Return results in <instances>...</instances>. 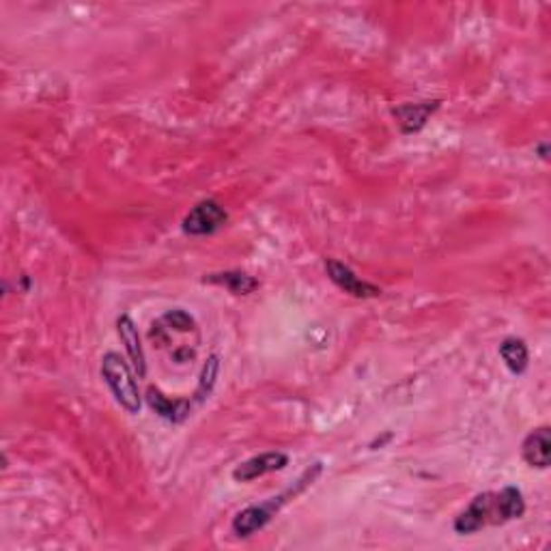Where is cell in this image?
<instances>
[{"mask_svg":"<svg viewBox=\"0 0 551 551\" xmlns=\"http://www.w3.org/2000/svg\"><path fill=\"white\" fill-rule=\"evenodd\" d=\"M147 401L158 416H162L170 422L183 420V418L189 413V407H192L189 405V401H170L169 396H164L158 388H153V386L147 390Z\"/></svg>","mask_w":551,"mask_h":551,"instance_id":"obj_10","label":"cell"},{"mask_svg":"<svg viewBox=\"0 0 551 551\" xmlns=\"http://www.w3.org/2000/svg\"><path fill=\"white\" fill-rule=\"evenodd\" d=\"M499 355H502L504 364L508 366L510 372H515V375L526 372L530 353H527L526 343L521 338H507V341L499 344Z\"/></svg>","mask_w":551,"mask_h":551,"instance_id":"obj_12","label":"cell"},{"mask_svg":"<svg viewBox=\"0 0 551 551\" xmlns=\"http://www.w3.org/2000/svg\"><path fill=\"white\" fill-rule=\"evenodd\" d=\"M325 272H327V276H330L332 283H334L341 291L349 293V295L360 297V300H369V297L382 295V289H379V286L362 280L352 267H347L344 263L336 261V258H330V261L325 263Z\"/></svg>","mask_w":551,"mask_h":551,"instance_id":"obj_5","label":"cell"},{"mask_svg":"<svg viewBox=\"0 0 551 551\" xmlns=\"http://www.w3.org/2000/svg\"><path fill=\"white\" fill-rule=\"evenodd\" d=\"M102 377L106 386L111 388L114 401L128 413H138L142 407V396L138 390L136 375L130 364L119 353L108 352L102 358Z\"/></svg>","mask_w":551,"mask_h":551,"instance_id":"obj_3","label":"cell"},{"mask_svg":"<svg viewBox=\"0 0 551 551\" xmlns=\"http://www.w3.org/2000/svg\"><path fill=\"white\" fill-rule=\"evenodd\" d=\"M218 371H220V362H218V355H211V358L205 362L203 372H200L198 388H197V392H194V396H197V401H203L205 396H209L211 388L216 386Z\"/></svg>","mask_w":551,"mask_h":551,"instance_id":"obj_13","label":"cell"},{"mask_svg":"<svg viewBox=\"0 0 551 551\" xmlns=\"http://www.w3.org/2000/svg\"><path fill=\"white\" fill-rule=\"evenodd\" d=\"M117 332L121 336V341L125 344V352L130 355L131 366H134L136 375L138 377H145L147 375V360H145V352H142V344H140V336H138V327L134 321H131L130 314H121L117 319Z\"/></svg>","mask_w":551,"mask_h":551,"instance_id":"obj_9","label":"cell"},{"mask_svg":"<svg viewBox=\"0 0 551 551\" xmlns=\"http://www.w3.org/2000/svg\"><path fill=\"white\" fill-rule=\"evenodd\" d=\"M286 465H289V455H285V452H263V455H256L248 459V461L239 463L233 469V478L237 482H250L266 474L280 472Z\"/></svg>","mask_w":551,"mask_h":551,"instance_id":"obj_6","label":"cell"},{"mask_svg":"<svg viewBox=\"0 0 551 551\" xmlns=\"http://www.w3.org/2000/svg\"><path fill=\"white\" fill-rule=\"evenodd\" d=\"M521 457L530 468L547 469L551 461V433L549 427L534 429L521 444Z\"/></svg>","mask_w":551,"mask_h":551,"instance_id":"obj_8","label":"cell"},{"mask_svg":"<svg viewBox=\"0 0 551 551\" xmlns=\"http://www.w3.org/2000/svg\"><path fill=\"white\" fill-rule=\"evenodd\" d=\"M526 513V502L517 487H504L502 491L478 493L469 507L459 513L455 530L459 534H474L487 526H502L519 519Z\"/></svg>","mask_w":551,"mask_h":551,"instance_id":"obj_1","label":"cell"},{"mask_svg":"<svg viewBox=\"0 0 551 551\" xmlns=\"http://www.w3.org/2000/svg\"><path fill=\"white\" fill-rule=\"evenodd\" d=\"M205 283L227 286V289L235 293V295H248V293H252L258 286V280L252 278V276H248V274H244V272L209 274L205 278Z\"/></svg>","mask_w":551,"mask_h":551,"instance_id":"obj_11","label":"cell"},{"mask_svg":"<svg viewBox=\"0 0 551 551\" xmlns=\"http://www.w3.org/2000/svg\"><path fill=\"white\" fill-rule=\"evenodd\" d=\"M227 220L228 216L224 211V207L216 203V200L207 198L188 211V216L183 218L181 228L183 233L192 235V237H203V235H214L216 231H220Z\"/></svg>","mask_w":551,"mask_h":551,"instance_id":"obj_4","label":"cell"},{"mask_svg":"<svg viewBox=\"0 0 551 551\" xmlns=\"http://www.w3.org/2000/svg\"><path fill=\"white\" fill-rule=\"evenodd\" d=\"M321 469H324V465L313 463V468H308L306 472L297 478V482L291 487V489H286L285 493H280V496H276V498H269V499H266V502L255 504V507H248V508L241 510V513H237V517L233 519V532L237 534V536L246 538V536H252V534L258 530H263V527H266L269 521L278 515V510L283 508L289 499L300 496V493L306 489L308 485H313V482L317 480Z\"/></svg>","mask_w":551,"mask_h":551,"instance_id":"obj_2","label":"cell"},{"mask_svg":"<svg viewBox=\"0 0 551 551\" xmlns=\"http://www.w3.org/2000/svg\"><path fill=\"white\" fill-rule=\"evenodd\" d=\"M440 108V102H418V103H401L392 111L396 125L403 134H416L420 131L430 114Z\"/></svg>","mask_w":551,"mask_h":551,"instance_id":"obj_7","label":"cell"}]
</instances>
